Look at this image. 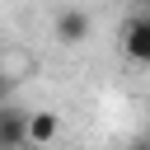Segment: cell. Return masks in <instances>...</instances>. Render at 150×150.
<instances>
[{
	"label": "cell",
	"instance_id": "1",
	"mask_svg": "<svg viewBox=\"0 0 150 150\" xmlns=\"http://www.w3.org/2000/svg\"><path fill=\"white\" fill-rule=\"evenodd\" d=\"M89 33H94V19H89L84 9H75V5L52 19V38H56L61 47H80V42H89Z\"/></svg>",
	"mask_w": 150,
	"mask_h": 150
},
{
	"label": "cell",
	"instance_id": "2",
	"mask_svg": "<svg viewBox=\"0 0 150 150\" xmlns=\"http://www.w3.org/2000/svg\"><path fill=\"white\" fill-rule=\"evenodd\" d=\"M122 52H127V61L150 66V9H141L136 19L122 23Z\"/></svg>",
	"mask_w": 150,
	"mask_h": 150
},
{
	"label": "cell",
	"instance_id": "3",
	"mask_svg": "<svg viewBox=\"0 0 150 150\" xmlns=\"http://www.w3.org/2000/svg\"><path fill=\"white\" fill-rule=\"evenodd\" d=\"M23 122H28V112H19V108H0V150H23V145H28Z\"/></svg>",
	"mask_w": 150,
	"mask_h": 150
},
{
	"label": "cell",
	"instance_id": "4",
	"mask_svg": "<svg viewBox=\"0 0 150 150\" xmlns=\"http://www.w3.org/2000/svg\"><path fill=\"white\" fill-rule=\"evenodd\" d=\"M56 131H61L56 112H28V122H23V136H28L33 145H52V141H56Z\"/></svg>",
	"mask_w": 150,
	"mask_h": 150
},
{
	"label": "cell",
	"instance_id": "5",
	"mask_svg": "<svg viewBox=\"0 0 150 150\" xmlns=\"http://www.w3.org/2000/svg\"><path fill=\"white\" fill-rule=\"evenodd\" d=\"M28 70H33V56H28V52H19V47H0V84L23 80Z\"/></svg>",
	"mask_w": 150,
	"mask_h": 150
},
{
	"label": "cell",
	"instance_id": "6",
	"mask_svg": "<svg viewBox=\"0 0 150 150\" xmlns=\"http://www.w3.org/2000/svg\"><path fill=\"white\" fill-rule=\"evenodd\" d=\"M127 150H150V145H145V141H141V145H127Z\"/></svg>",
	"mask_w": 150,
	"mask_h": 150
},
{
	"label": "cell",
	"instance_id": "7",
	"mask_svg": "<svg viewBox=\"0 0 150 150\" xmlns=\"http://www.w3.org/2000/svg\"><path fill=\"white\" fill-rule=\"evenodd\" d=\"M0 89H5V84H0Z\"/></svg>",
	"mask_w": 150,
	"mask_h": 150
},
{
	"label": "cell",
	"instance_id": "8",
	"mask_svg": "<svg viewBox=\"0 0 150 150\" xmlns=\"http://www.w3.org/2000/svg\"><path fill=\"white\" fill-rule=\"evenodd\" d=\"M145 5H150V0H145Z\"/></svg>",
	"mask_w": 150,
	"mask_h": 150
}]
</instances>
